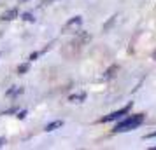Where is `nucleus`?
I'll return each instance as SVG.
<instances>
[{
	"label": "nucleus",
	"instance_id": "obj_9",
	"mask_svg": "<svg viewBox=\"0 0 156 150\" xmlns=\"http://www.w3.org/2000/svg\"><path fill=\"white\" fill-rule=\"evenodd\" d=\"M41 54H42V51H37V52H32V54H30V61H34V59H37V58L41 56Z\"/></svg>",
	"mask_w": 156,
	"mask_h": 150
},
{
	"label": "nucleus",
	"instance_id": "obj_3",
	"mask_svg": "<svg viewBox=\"0 0 156 150\" xmlns=\"http://www.w3.org/2000/svg\"><path fill=\"white\" fill-rule=\"evenodd\" d=\"M81 25H83V18H81V16L72 18L70 21H67V25L63 26V33H76V32L81 28Z\"/></svg>",
	"mask_w": 156,
	"mask_h": 150
},
{
	"label": "nucleus",
	"instance_id": "obj_2",
	"mask_svg": "<svg viewBox=\"0 0 156 150\" xmlns=\"http://www.w3.org/2000/svg\"><path fill=\"white\" fill-rule=\"evenodd\" d=\"M132 110V103H128L126 107L119 108V110H116V112H112V114L105 115V117H102L100 119V122H112V121H118V119H121V117H125V115L128 114Z\"/></svg>",
	"mask_w": 156,
	"mask_h": 150
},
{
	"label": "nucleus",
	"instance_id": "obj_6",
	"mask_svg": "<svg viewBox=\"0 0 156 150\" xmlns=\"http://www.w3.org/2000/svg\"><path fill=\"white\" fill-rule=\"evenodd\" d=\"M69 100L74 101V103H81V101L86 100V93H79V94H72V96H69Z\"/></svg>",
	"mask_w": 156,
	"mask_h": 150
},
{
	"label": "nucleus",
	"instance_id": "obj_12",
	"mask_svg": "<svg viewBox=\"0 0 156 150\" xmlns=\"http://www.w3.org/2000/svg\"><path fill=\"white\" fill-rule=\"evenodd\" d=\"M53 2H55V0H44V4H46V5H48V4H53Z\"/></svg>",
	"mask_w": 156,
	"mask_h": 150
},
{
	"label": "nucleus",
	"instance_id": "obj_14",
	"mask_svg": "<svg viewBox=\"0 0 156 150\" xmlns=\"http://www.w3.org/2000/svg\"><path fill=\"white\" fill-rule=\"evenodd\" d=\"M153 150H156V147H153Z\"/></svg>",
	"mask_w": 156,
	"mask_h": 150
},
{
	"label": "nucleus",
	"instance_id": "obj_13",
	"mask_svg": "<svg viewBox=\"0 0 156 150\" xmlns=\"http://www.w3.org/2000/svg\"><path fill=\"white\" fill-rule=\"evenodd\" d=\"M21 2H28V0H21Z\"/></svg>",
	"mask_w": 156,
	"mask_h": 150
},
{
	"label": "nucleus",
	"instance_id": "obj_8",
	"mask_svg": "<svg viewBox=\"0 0 156 150\" xmlns=\"http://www.w3.org/2000/svg\"><path fill=\"white\" fill-rule=\"evenodd\" d=\"M21 19H23V21H30V23L35 21V18H34V14H32V12H25V14L21 16Z\"/></svg>",
	"mask_w": 156,
	"mask_h": 150
},
{
	"label": "nucleus",
	"instance_id": "obj_1",
	"mask_svg": "<svg viewBox=\"0 0 156 150\" xmlns=\"http://www.w3.org/2000/svg\"><path fill=\"white\" fill-rule=\"evenodd\" d=\"M146 119L144 114H135V115H128L126 119H123L121 122L116 124V128L112 129L114 133H126V131H133L140 126L142 122Z\"/></svg>",
	"mask_w": 156,
	"mask_h": 150
},
{
	"label": "nucleus",
	"instance_id": "obj_4",
	"mask_svg": "<svg viewBox=\"0 0 156 150\" xmlns=\"http://www.w3.org/2000/svg\"><path fill=\"white\" fill-rule=\"evenodd\" d=\"M14 18H18V9H9V11H5L2 14V19L4 21H12Z\"/></svg>",
	"mask_w": 156,
	"mask_h": 150
},
{
	"label": "nucleus",
	"instance_id": "obj_11",
	"mask_svg": "<svg viewBox=\"0 0 156 150\" xmlns=\"http://www.w3.org/2000/svg\"><path fill=\"white\" fill-rule=\"evenodd\" d=\"M25 115H27V112H20V115H18V117H20V119H25Z\"/></svg>",
	"mask_w": 156,
	"mask_h": 150
},
{
	"label": "nucleus",
	"instance_id": "obj_10",
	"mask_svg": "<svg viewBox=\"0 0 156 150\" xmlns=\"http://www.w3.org/2000/svg\"><path fill=\"white\" fill-rule=\"evenodd\" d=\"M154 136H156V131H154V133H151V135H146L144 138H154Z\"/></svg>",
	"mask_w": 156,
	"mask_h": 150
},
{
	"label": "nucleus",
	"instance_id": "obj_7",
	"mask_svg": "<svg viewBox=\"0 0 156 150\" xmlns=\"http://www.w3.org/2000/svg\"><path fill=\"white\" fill-rule=\"evenodd\" d=\"M28 70H30V63H21L20 66H18V73H20V75L27 73Z\"/></svg>",
	"mask_w": 156,
	"mask_h": 150
},
{
	"label": "nucleus",
	"instance_id": "obj_5",
	"mask_svg": "<svg viewBox=\"0 0 156 150\" xmlns=\"http://www.w3.org/2000/svg\"><path fill=\"white\" fill-rule=\"evenodd\" d=\"M62 126H63V121H53V122H49V124L46 126V131H48V133H51V131L62 128Z\"/></svg>",
	"mask_w": 156,
	"mask_h": 150
}]
</instances>
